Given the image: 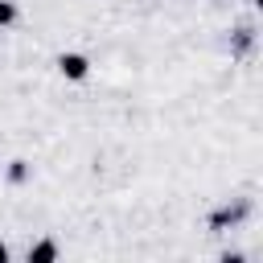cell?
Segmentation results:
<instances>
[{
  "label": "cell",
  "instance_id": "cell-1",
  "mask_svg": "<svg viewBox=\"0 0 263 263\" xmlns=\"http://www.w3.org/2000/svg\"><path fill=\"white\" fill-rule=\"evenodd\" d=\"M58 74L66 78V82H86L90 78V58L86 53H58Z\"/></svg>",
  "mask_w": 263,
  "mask_h": 263
},
{
  "label": "cell",
  "instance_id": "cell-2",
  "mask_svg": "<svg viewBox=\"0 0 263 263\" xmlns=\"http://www.w3.org/2000/svg\"><path fill=\"white\" fill-rule=\"evenodd\" d=\"M247 218V205H222L214 218H210V230H226V226H238Z\"/></svg>",
  "mask_w": 263,
  "mask_h": 263
},
{
  "label": "cell",
  "instance_id": "cell-3",
  "mask_svg": "<svg viewBox=\"0 0 263 263\" xmlns=\"http://www.w3.org/2000/svg\"><path fill=\"white\" fill-rule=\"evenodd\" d=\"M53 259H58V242L53 238H41V242L29 247V263H53Z\"/></svg>",
  "mask_w": 263,
  "mask_h": 263
},
{
  "label": "cell",
  "instance_id": "cell-4",
  "mask_svg": "<svg viewBox=\"0 0 263 263\" xmlns=\"http://www.w3.org/2000/svg\"><path fill=\"white\" fill-rule=\"evenodd\" d=\"M16 16H21L16 0H0V29H12V25H16Z\"/></svg>",
  "mask_w": 263,
  "mask_h": 263
},
{
  "label": "cell",
  "instance_id": "cell-5",
  "mask_svg": "<svg viewBox=\"0 0 263 263\" xmlns=\"http://www.w3.org/2000/svg\"><path fill=\"white\" fill-rule=\"evenodd\" d=\"M8 181H16V185L29 181V164H25V160H12V164H8Z\"/></svg>",
  "mask_w": 263,
  "mask_h": 263
},
{
  "label": "cell",
  "instance_id": "cell-6",
  "mask_svg": "<svg viewBox=\"0 0 263 263\" xmlns=\"http://www.w3.org/2000/svg\"><path fill=\"white\" fill-rule=\"evenodd\" d=\"M8 255H12V251H8L4 242H0V263H8Z\"/></svg>",
  "mask_w": 263,
  "mask_h": 263
}]
</instances>
